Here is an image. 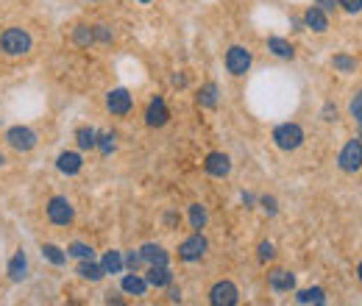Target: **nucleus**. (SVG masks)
Segmentation results:
<instances>
[{"label": "nucleus", "mask_w": 362, "mask_h": 306, "mask_svg": "<svg viewBox=\"0 0 362 306\" xmlns=\"http://www.w3.org/2000/svg\"><path fill=\"white\" fill-rule=\"evenodd\" d=\"M315 6H320L326 15H331V12H337V0H315Z\"/></svg>", "instance_id": "38"}, {"label": "nucleus", "mask_w": 362, "mask_h": 306, "mask_svg": "<svg viewBox=\"0 0 362 306\" xmlns=\"http://www.w3.org/2000/svg\"><path fill=\"white\" fill-rule=\"evenodd\" d=\"M178 220H181V217H178V215H173V212H170V215H164V223H167V226H175Z\"/></svg>", "instance_id": "42"}, {"label": "nucleus", "mask_w": 362, "mask_h": 306, "mask_svg": "<svg viewBox=\"0 0 362 306\" xmlns=\"http://www.w3.org/2000/svg\"><path fill=\"white\" fill-rule=\"evenodd\" d=\"M145 281L156 289H167L173 284V270L167 264H148V273H145Z\"/></svg>", "instance_id": "17"}, {"label": "nucleus", "mask_w": 362, "mask_h": 306, "mask_svg": "<svg viewBox=\"0 0 362 306\" xmlns=\"http://www.w3.org/2000/svg\"><path fill=\"white\" fill-rule=\"evenodd\" d=\"M270 139H273V145H276L279 150L293 153V150H298V147L304 145L307 134H304V128H301L298 123H282V125H276V128H273Z\"/></svg>", "instance_id": "2"}, {"label": "nucleus", "mask_w": 362, "mask_h": 306, "mask_svg": "<svg viewBox=\"0 0 362 306\" xmlns=\"http://www.w3.org/2000/svg\"><path fill=\"white\" fill-rule=\"evenodd\" d=\"M259 206H262L268 215H276V212H279V204H276L273 195H262V198H259Z\"/></svg>", "instance_id": "36"}, {"label": "nucleus", "mask_w": 362, "mask_h": 306, "mask_svg": "<svg viewBox=\"0 0 362 306\" xmlns=\"http://www.w3.org/2000/svg\"><path fill=\"white\" fill-rule=\"evenodd\" d=\"M106 109H109L114 117H126V114L134 109V95H131L128 89L117 87V89H112V92L106 95Z\"/></svg>", "instance_id": "10"}, {"label": "nucleus", "mask_w": 362, "mask_h": 306, "mask_svg": "<svg viewBox=\"0 0 362 306\" xmlns=\"http://www.w3.org/2000/svg\"><path fill=\"white\" fill-rule=\"evenodd\" d=\"M268 287L273 292H293L295 289V273H290L284 267H273L268 273Z\"/></svg>", "instance_id": "14"}, {"label": "nucleus", "mask_w": 362, "mask_h": 306, "mask_svg": "<svg viewBox=\"0 0 362 306\" xmlns=\"http://www.w3.org/2000/svg\"><path fill=\"white\" fill-rule=\"evenodd\" d=\"M301 23H304V28H309V31H315V34H326V31H329V15H326L320 6H315V3L304 12Z\"/></svg>", "instance_id": "13"}, {"label": "nucleus", "mask_w": 362, "mask_h": 306, "mask_svg": "<svg viewBox=\"0 0 362 306\" xmlns=\"http://www.w3.org/2000/svg\"><path fill=\"white\" fill-rule=\"evenodd\" d=\"M42 259L51 262L53 267H64V264H67V251L59 248L56 242H45V245H42Z\"/></svg>", "instance_id": "23"}, {"label": "nucleus", "mask_w": 362, "mask_h": 306, "mask_svg": "<svg viewBox=\"0 0 362 306\" xmlns=\"http://www.w3.org/2000/svg\"><path fill=\"white\" fill-rule=\"evenodd\" d=\"M45 217H48L51 226L67 228V226H73V220H76V206H73L64 195H53V198L45 204Z\"/></svg>", "instance_id": "3"}, {"label": "nucleus", "mask_w": 362, "mask_h": 306, "mask_svg": "<svg viewBox=\"0 0 362 306\" xmlns=\"http://www.w3.org/2000/svg\"><path fill=\"white\" fill-rule=\"evenodd\" d=\"M257 259L262 262V264H268V262H273L276 259V248H273V242H259V253H257Z\"/></svg>", "instance_id": "31"}, {"label": "nucleus", "mask_w": 362, "mask_h": 306, "mask_svg": "<svg viewBox=\"0 0 362 306\" xmlns=\"http://www.w3.org/2000/svg\"><path fill=\"white\" fill-rule=\"evenodd\" d=\"M92 34H95V42H101V45H109V42L114 39V31H112V26H106V23H98V26H92Z\"/></svg>", "instance_id": "30"}, {"label": "nucleus", "mask_w": 362, "mask_h": 306, "mask_svg": "<svg viewBox=\"0 0 362 306\" xmlns=\"http://www.w3.org/2000/svg\"><path fill=\"white\" fill-rule=\"evenodd\" d=\"M103 156H109V153L114 150V134H98V145H95Z\"/></svg>", "instance_id": "32"}, {"label": "nucleus", "mask_w": 362, "mask_h": 306, "mask_svg": "<svg viewBox=\"0 0 362 306\" xmlns=\"http://www.w3.org/2000/svg\"><path fill=\"white\" fill-rule=\"evenodd\" d=\"M73 42H76L78 48H89V45H95L92 26H87V23H78V26L73 28Z\"/></svg>", "instance_id": "25"}, {"label": "nucleus", "mask_w": 362, "mask_h": 306, "mask_svg": "<svg viewBox=\"0 0 362 306\" xmlns=\"http://www.w3.org/2000/svg\"><path fill=\"white\" fill-rule=\"evenodd\" d=\"M139 256H142L145 264H170V253L159 242H145L139 248Z\"/></svg>", "instance_id": "18"}, {"label": "nucleus", "mask_w": 362, "mask_h": 306, "mask_svg": "<svg viewBox=\"0 0 362 306\" xmlns=\"http://www.w3.org/2000/svg\"><path fill=\"white\" fill-rule=\"evenodd\" d=\"M295 300L298 303H326V292L320 287H307V289L295 292Z\"/></svg>", "instance_id": "27"}, {"label": "nucleus", "mask_w": 362, "mask_h": 306, "mask_svg": "<svg viewBox=\"0 0 362 306\" xmlns=\"http://www.w3.org/2000/svg\"><path fill=\"white\" fill-rule=\"evenodd\" d=\"M137 3H142V6H148V3H153V0H137Z\"/></svg>", "instance_id": "45"}, {"label": "nucleus", "mask_w": 362, "mask_h": 306, "mask_svg": "<svg viewBox=\"0 0 362 306\" xmlns=\"http://www.w3.org/2000/svg\"><path fill=\"white\" fill-rule=\"evenodd\" d=\"M207 223H209L207 206H204V204H190V226H193L196 231H201V228H207Z\"/></svg>", "instance_id": "26"}, {"label": "nucleus", "mask_w": 362, "mask_h": 306, "mask_svg": "<svg viewBox=\"0 0 362 306\" xmlns=\"http://www.w3.org/2000/svg\"><path fill=\"white\" fill-rule=\"evenodd\" d=\"M337 9H343L345 15H359L362 12V0H337Z\"/></svg>", "instance_id": "34"}, {"label": "nucleus", "mask_w": 362, "mask_h": 306, "mask_svg": "<svg viewBox=\"0 0 362 306\" xmlns=\"http://www.w3.org/2000/svg\"><path fill=\"white\" fill-rule=\"evenodd\" d=\"M6 273H9V281H12V284H23V281L28 278V256H26V251H23V248H20V251L9 259Z\"/></svg>", "instance_id": "15"}, {"label": "nucleus", "mask_w": 362, "mask_h": 306, "mask_svg": "<svg viewBox=\"0 0 362 306\" xmlns=\"http://www.w3.org/2000/svg\"><path fill=\"white\" fill-rule=\"evenodd\" d=\"M120 289L126 292V295H134V298H145L148 295V289H150V284L145 281V276H139V273H126L123 278H120Z\"/></svg>", "instance_id": "16"}, {"label": "nucleus", "mask_w": 362, "mask_h": 306, "mask_svg": "<svg viewBox=\"0 0 362 306\" xmlns=\"http://www.w3.org/2000/svg\"><path fill=\"white\" fill-rule=\"evenodd\" d=\"M356 278H359V281H362V262H359V264H356Z\"/></svg>", "instance_id": "44"}, {"label": "nucleus", "mask_w": 362, "mask_h": 306, "mask_svg": "<svg viewBox=\"0 0 362 306\" xmlns=\"http://www.w3.org/2000/svg\"><path fill=\"white\" fill-rule=\"evenodd\" d=\"M142 117H145V125H148V128H162V125H167V123H170V109H167L164 98H150Z\"/></svg>", "instance_id": "9"}, {"label": "nucleus", "mask_w": 362, "mask_h": 306, "mask_svg": "<svg viewBox=\"0 0 362 306\" xmlns=\"http://www.w3.org/2000/svg\"><path fill=\"white\" fill-rule=\"evenodd\" d=\"M101 267H103V273L106 276H117V273H123L126 270V264H123V253L120 251H106L103 256H101Z\"/></svg>", "instance_id": "22"}, {"label": "nucleus", "mask_w": 362, "mask_h": 306, "mask_svg": "<svg viewBox=\"0 0 362 306\" xmlns=\"http://www.w3.org/2000/svg\"><path fill=\"white\" fill-rule=\"evenodd\" d=\"M268 51L276 56V59H295V48L290 39L284 37H268Z\"/></svg>", "instance_id": "21"}, {"label": "nucleus", "mask_w": 362, "mask_h": 306, "mask_svg": "<svg viewBox=\"0 0 362 306\" xmlns=\"http://www.w3.org/2000/svg\"><path fill=\"white\" fill-rule=\"evenodd\" d=\"M223 64H226L229 75L243 78V75L251 70V64H254V53H251L245 45H232V48L226 51V56H223Z\"/></svg>", "instance_id": "6"}, {"label": "nucleus", "mask_w": 362, "mask_h": 306, "mask_svg": "<svg viewBox=\"0 0 362 306\" xmlns=\"http://www.w3.org/2000/svg\"><path fill=\"white\" fill-rule=\"evenodd\" d=\"M167 298H170V300H173V303H181V289H178V287H173V284H170V287H167Z\"/></svg>", "instance_id": "39"}, {"label": "nucleus", "mask_w": 362, "mask_h": 306, "mask_svg": "<svg viewBox=\"0 0 362 306\" xmlns=\"http://www.w3.org/2000/svg\"><path fill=\"white\" fill-rule=\"evenodd\" d=\"M76 273H78V278H84V281H89V284H98V281L106 276L103 267H101V262H95V259H81L78 267H76Z\"/></svg>", "instance_id": "19"}, {"label": "nucleus", "mask_w": 362, "mask_h": 306, "mask_svg": "<svg viewBox=\"0 0 362 306\" xmlns=\"http://www.w3.org/2000/svg\"><path fill=\"white\" fill-rule=\"evenodd\" d=\"M196 100H198L201 109H215L218 100H221V89H218V84H215V81H207V84L198 89Z\"/></svg>", "instance_id": "20"}, {"label": "nucleus", "mask_w": 362, "mask_h": 306, "mask_svg": "<svg viewBox=\"0 0 362 306\" xmlns=\"http://www.w3.org/2000/svg\"><path fill=\"white\" fill-rule=\"evenodd\" d=\"M67 256H73V259H95V251H92V245H87V242H70L67 245Z\"/></svg>", "instance_id": "28"}, {"label": "nucleus", "mask_w": 362, "mask_h": 306, "mask_svg": "<svg viewBox=\"0 0 362 306\" xmlns=\"http://www.w3.org/2000/svg\"><path fill=\"white\" fill-rule=\"evenodd\" d=\"M356 139H362V123H359V134H356Z\"/></svg>", "instance_id": "46"}, {"label": "nucleus", "mask_w": 362, "mask_h": 306, "mask_svg": "<svg viewBox=\"0 0 362 306\" xmlns=\"http://www.w3.org/2000/svg\"><path fill=\"white\" fill-rule=\"evenodd\" d=\"M348 111H351V117L356 120V125H359V123H362V89H359V92L351 98V103H348Z\"/></svg>", "instance_id": "33"}, {"label": "nucleus", "mask_w": 362, "mask_h": 306, "mask_svg": "<svg viewBox=\"0 0 362 306\" xmlns=\"http://www.w3.org/2000/svg\"><path fill=\"white\" fill-rule=\"evenodd\" d=\"M204 170L212 176V179H226L232 173V156L223 150H212L209 156L204 159Z\"/></svg>", "instance_id": "11"}, {"label": "nucleus", "mask_w": 362, "mask_h": 306, "mask_svg": "<svg viewBox=\"0 0 362 306\" xmlns=\"http://www.w3.org/2000/svg\"><path fill=\"white\" fill-rule=\"evenodd\" d=\"M3 165H6V153H3V150H0V168H3Z\"/></svg>", "instance_id": "43"}, {"label": "nucleus", "mask_w": 362, "mask_h": 306, "mask_svg": "<svg viewBox=\"0 0 362 306\" xmlns=\"http://www.w3.org/2000/svg\"><path fill=\"white\" fill-rule=\"evenodd\" d=\"M123 264H126L128 270H134V273H137V270H139V267H142L145 262H142L139 251H131V253H126V256H123Z\"/></svg>", "instance_id": "35"}, {"label": "nucleus", "mask_w": 362, "mask_h": 306, "mask_svg": "<svg viewBox=\"0 0 362 306\" xmlns=\"http://www.w3.org/2000/svg\"><path fill=\"white\" fill-rule=\"evenodd\" d=\"M76 145H78V150H95V145H98V131L89 128V125H81V128L76 131Z\"/></svg>", "instance_id": "24"}, {"label": "nucleus", "mask_w": 362, "mask_h": 306, "mask_svg": "<svg viewBox=\"0 0 362 306\" xmlns=\"http://www.w3.org/2000/svg\"><path fill=\"white\" fill-rule=\"evenodd\" d=\"M209 303H212V306H237V303H240V289H237V284L229 281V278L212 284V289H209Z\"/></svg>", "instance_id": "8"}, {"label": "nucleus", "mask_w": 362, "mask_h": 306, "mask_svg": "<svg viewBox=\"0 0 362 306\" xmlns=\"http://www.w3.org/2000/svg\"><path fill=\"white\" fill-rule=\"evenodd\" d=\"M31 48H34V37L20 26H12L0 34V53L9 56V59L26 56V53H31Z\"/></svg>", "instance_id": "1"}, {"label": "nucleus", "mask_w": 362, "mask_h": 306, "mask_svg": "<svg viewBox=\"0 0 362 306\" xmlns=\"http://www.w3.org/2000/svg\"><path fill=\"white\" fill-rule=\"evenodd\" d=\"M207 251H209V240H207L201 231H193L187 240L178 242V251H175V253H178L181 262H190V264H193V262H201V259L207 256Z\"/></svg>", "instance_id": "5"}, {"label": "nucleus", "mask_w": 362, "mask_h": 306, "mask_svg": "<svg viewBox=\"0 0 362 306\" xmlns=\"http://www.w3.org/2000/svg\"><path fill=\"white\" fill-rule=\"evenodd\" d=\"M6 145L17 153H31L40 145V134L31 125H12L6 128Z\"/></svg>", "instance_id": "4"}, {"label": "nucleus", "mask_w": 362, "mask_h": 306, "mask_svg": "<svg viewBox=\"0 0 362 306\" xmlns=\"http://www.w3.org/2000/svg\"><path fill=\"white\" fill-rule=\"evenodd\" d=\"M56 170L62 176H78L84 170V156L78 150H62L59 159H56Z\"/></svg>", "instance_id": "12"}, {"label": "nucleus", "mask_w": 362, "mask_h": 306, "mask_svg": "<svg viewBox=\"0 0 362 306\" xmlns=\"http://www.w3.org/2000/svg\"><path fill=\"white\" fill-rule=\"evenodd\" d=\"M331 64H334V70L337 73H356V59L354 56H348V53H337L334 59H331Z\"/></svg>", "instance_id": "29"}, {"label": "nucleus", "mask_w": 362, "mask_h": 306, "mask_svg": "<svg viewBox=\"0 0 362 306\" xmlns=\"http://www.w3.org/2000/svg\"><path fill=\"white\" fill-rule=\"evenodd\" d=\"M173 87H187V75L184 73H175L173 75Z\"/></svg>", "instance_id": "40"}, {"label": "nucleus", "mask_w": 362, "mask_h": 306, "mask_svg": "<svg viewBox=\"0 0 362 306\" xmlns=\"http://www.w3.org/2000/svg\"><path fill=\"white\" fill-rule=\"evenodd\" d=\"M320 114H323V120H326V123H334V120H337V106H331V103H326Z\"/></svg>", "instance_id": "37"}, {"label": "nucleus", "mask_w": 362, "mask_h": 306, "mask_svg": "<svg viewBox=\"0 0 362 306\" xmlns=\"http://www.w3.org/2000/svg\"><path fill=\"white\" fill-rule=\"evenodd\" d=\"M243 204H245L248 209H254V204H257V198H254L251 192H243Z\"/></svg>", "instance_id": "41"}, {"label": "nucleus", "mask_w": 362, "mask_h": 306, "mask_svg": "<svg viewBox=\"0 0 362 306\" xmlns=\"http://www.w3.org/2000/svg\"><path fill=\"white\" fill-rule=\"evenodd\" d=\"M337 168L343 173H356L362 170V139H348L340 150V156H337Z\"/></svg>", "instance_id": "7"}]
</instances>
